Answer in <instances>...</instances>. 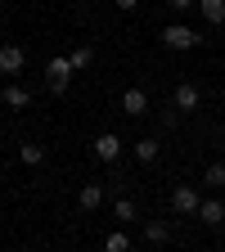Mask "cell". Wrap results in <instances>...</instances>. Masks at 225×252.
I'll list each match as a JSON object with an SVG mask.
<instances>
[{
	"label": "cell",
	"mask_w": 225,
	"mask_h": 252,
	"mask_svg": "<svg viewBox=\"0 0 225 252\" xmlns=\"http://www.w3.org/2000/svg\"><path fill=\"white\" fill-rule=\"evenodd\" d=\"M72 72H77L72 59H68V54H54V59L45 63V86H50L54 94H63V90H68V81H72Z\"/></svg>",
	"instance_id": "cell-1"
},
{
	"label": "cell",
	"mask_w": 225,
	"mask_h": 252,
	"mask_svg": "<svg viewBox=\"0 0 225 252\" xmlns=\"http://www.w3.org/2000/svg\"><path fill=\"white\" fill-rule=\"evenodd\" d=\"M203 36H198V32L194 27H185V23H171V27H162V45L167 50H194Z\"/></svg>",
	"instance_id": "cell-2"
},
{
	"label": "cell",
	"mask_w": 225,
	"mask_h": 252,
	"mask_svg": "<svg viewBox=\"0 0 225 252\" xmlns=\"http://www.w3.org/2000/svg\"><path fill=\"white\" fill-rule=\"evenodd\" d=\"M198 189L194 185H176L171 189V212H180V216H198Z\"/></svg>",
	"instance_id": "cell-3"
},
{
	"label": "cell",
	"mask_w": 225,
	"mask_h": 252,
	"mask_svg": "<svg viewBox=\"0 0 225 252\" xmlns=\"http://www.w3.org/2000/svg\"><path fill=\"white\" fill-rule=\"evenodd\" d=\"M90 153L99 158V162H117L122 158V140L113 135V131H104V135H95V144H90Z\"/></svg>",
	"instance_id": "cell-4"
},
{
	"label": "cell",
	"mask_w": 225,
	"mask_h": 252,
	"mask_svg": "<svg viewBox=\"0 0 225 252\" xmlns=\"http://www.w3.org/2000/svg\"><path fill=\"white\" fill-rule=\"evenodd\" d=\"M122 113H126V117H144V113H149V94H144L140 86H126V90H122Z\"/></svg>",
	"instance_id": "cell-5"
},
{
	"label": "cell",
	"mask_w": 225,
	"mask_h": 252,
	"mask_svg": "<svg viewBox=\"0 0 225 252\" xmlns=\"http://www.w3.org/2000/svg\"><path fill=\"white\" fill-rule=\"evenodd\" d=\"M23 63H27V50L23 45H0V72H5V77H14V72H23Z\"/></svg>",
	"instance_id": "cell-6"
},
{
	"label": "cell",
	"mask_w": 225,
	"mask_h": 252,
	"mask_svg": "<svg viewBox=\"0 0 225 252\" xmlns=\"http://www.w3.org/2000/svg\"><path fill=\"white\" fill-rule=\"evenodd\" d=\"M171 104H176L180 113H194V108L203 104V94H198V86H194V81H180V86H176V94H171Z\"/></svg>",
	"instance_id": "cell-7"
},
{
	"label": "cell",
	"mask_w": 225,
	"mask_h": 252,
	"mask_svg": "<svg viewBox=\"0 0 225 252\" xmlns=\"http://www.w3.org/2000/svg\"><path fill=\"white\" fill-rule=\"evenodd\" d=\"M198 220H203L207 230H221V225H225V203H221V198H203V203H198Z\"/></svg>",
	"instance_id": "cell-8"
},
{
	"label": "cell",
	"mask_w": 225,
	"mask_h": 252,
	"mask_svg": "<svg viewBox=\"0 0 225 252\" xmlns=\"http://www.w3.org/2000/svg\"><path fill=\"white\" fill-rule=\"evenodd\" d=\"M0 99H5V104L18 113V108H27V104H32V90H27V86H5V90H0Z\"/></svg>",
	"instance_id": "cell-9"
},
{
	"label": "cell",
	"mask_w": 225,
	"mask_h": 252,
	"mask_svg": "<svg viewBox=\"0 0 225 252\" xmlns=\"http://www.w3.org/2000/svg\"><path fill=\"white\" fill-rule=\"evenodd\" d=\"M198 14H203L212 27H221V23H225V0H198Z\"/></svg>",
	"instance_id": "cell-10"
},
{
	"label": "cell",
	"mask_w": 225,
	"mask_h": 252,
	"mask_svg": "<svg viewBox=\"0 0 225 252\" xmlns=\"http://www.w3.org/2000/svg\"><path fill=\"white\" fill-rule=\"evenodd\" d=\"M77 203L86 207V212H95L104 203V185H81V194H77Z\"/></svg>",
	"instance_id": "cell-11"
},
{
	"label": "cell",
	"mask_w": 225,
	"mask_h": 252,
	"mask_svg": "<svg viewBox=\"0 0 225 252\" xmlns=\"http://www.w3.org/2000/svg\"><path fill=\"white\" fill-rule=\"evenodd\" d=\"M18 162L41 167V162H45V149H41V144H32V140H27V144H18Z\"/></svg>",
	"instance_id": "cell-12"
},
{
	"label": "cell",
	"mask_w": 225,
	"mask_h": 252,
	"mask_svg": "<svg viewBox=\"0 0 225 252\" xmlns=\"http://www.w3.org/2000/svg\"><path fill=\"white\" fill-rule=\"evenodd\" d=\"M158 153H162V144H158V140H153V135H149V140H140V144H135V158H140V162H144V167H149V162H158Z\"/></svg>",
	"instance_id": "cell-13"
},
{
	"label": "cell",
	"mask_w": 225,
	"mask_h": 252,
	"mask_svg": "<svg viewBox=\"0 0 225 252\" xmlns=\"http://www.w3.org/2000/svg\"><path fill=\"white\" fill-rule=\"evenodd\" d=\"M203 185H207V189H225V162H212V167L203 171Z\"/></svg>",
	"instance_id": "cell-14"
},
{
	"label": "cell",
	"mask_w": 225,
	"mask_h": 252,
	"mask_svg": "<svg viewBox=\"0 0 225 252\" xmlns=\"http://www.w3.org/2000/svg\"><path fill=\"white\" fill-rule=\"evenodd\" d=\"M171 239V230L162 225V220H149V225H144V243H167Z\"/></svg>",
	"instance_id": "cell-15"
},
{
	"label": "cell",
	"mask_w": 225,
	"mask_h": 252,
	"mask_svg": "<svg viewBox=\"0 0 225 252\" xmlns=\"http://www.w3.org/2000/svg\"><path fill=\"white\" fill-rule=\"evenodd\" d=\"M113 216L122 220V225H131V220H135V203H131V198H117V203H113Z\"/></svg>",
	"instance_id": "cell-16"
},
{
	"label": "cell",
	"mask_w": 225,
	"mask_h": 252,
	"mask_svg": "<svg viewBox=\"0 0 225 252\" xmlns=\"http://www.w3.org/2000/svg\"><path fill=\"white\" fill-rule=\"evenodd\" d=\"M104 248H108V252H126V248H131V234H126V230H113V234L104 239Z\"/></svg>",
	"instance_id": "cell-17"
},
{
	"label": "cell",
	"mask_w": 225,
	"mask_h": 252,
	"mask_svg": "<svg viewBox=\"0 0 225 252\" xmlns=\"http://www.w3.org/2000/svg\"><path fill=\"white\" fill-rule=\"evenodd\" d=\"M68 59H72V68L81 72V68H90V59H95V50H90V45H77V50H72Z\"/></svg>",
	"instance_id": "cell-18"
},
{
	"label": "cell",
	"mask_w": 225,
	"mask_h": 252,
	"mask_svg": "<svg viewBox=\"0 0 225 252\" xmlns=\"http://www.w3.org/2000/svg\"><path fill=\"white\" fill-rule=\"evenodd\" d=\"M167 5H171L176 14H189V9H198V0H167Z\"/></svg>",
	"instance_id": "cell-19"
},
{
	"label": "cell",
	"mask_w": 225,
	"mask_h": 252,
	"mask_svg": "<svg viewBox=\"0 0 225 252\" xmlns=\"http://www.w3.org/2000/svg\"><path fill=\"white\" fill-rule=\"evenodd\" d=\"M158 117H162V126H176V122H180V108H176V104H171V108H167V113H158Z\"/></svg>",
	"instance_id": "cell-20"
},
{
	"label": "cell",
	"mask_w": 225,
	"mask_h": 252,
	"mask_svg": "<svg viewBox=\"0 0 225 252\" xmlns=\"http://www.w3.org/2000/svg\"><path fill=\"white\" fill-rule=\"evenodd\" d=\"M113 5H117L122 14H131V9H140V0H113Z\"/></svg>",
	"instance_id": "cell-21"
},
{
	"label": "cell",
	"mask_w": 225,
	"mask_h": 252,
	"mask_svg": "<svg viewBox=\"0 0 225 252\" xmlns=\"http://www.w3.org/2000/svg\"><path fill=\"white\" fill-rule=\"evenodd\" d=\"M221 153H225V140H221Z\"/></svg>",
	"instance_id": "cell-22"
}]
</instances>
